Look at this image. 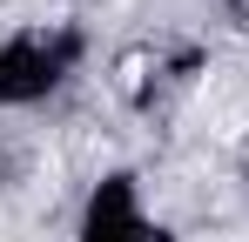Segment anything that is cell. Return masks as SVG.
<instances>
[{
	"label": "cell",
	"instance_id": "1",
	"mask_svg": "<svg viewBox=\"0 0 249 242\" xmlns=\"http://www.w3.org/2000/svg\"><path fill=\"white\" fill-rule=\"evenodd\" d=\"M243 14H249V0H243Z\"/></svg>",
	"mask_w": 249,
	"mask_h": 242
}]
</instances>
